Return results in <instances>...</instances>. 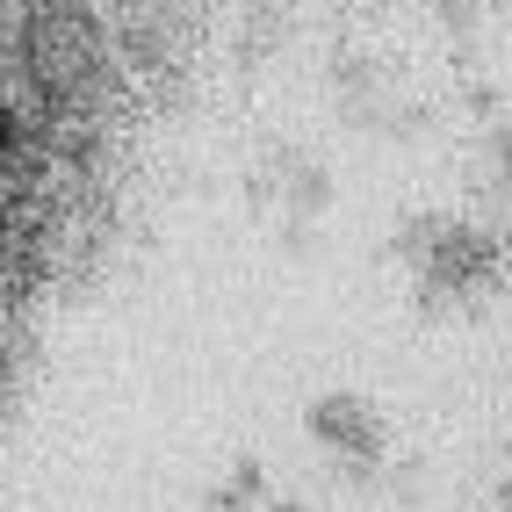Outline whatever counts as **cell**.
I'll return each mask as SVG.
<instances>
[{
  "mask_svg": "<svg viewBox=\"0 0 512 512\" xmlns=\"http://www.w3.org/2000/svg\"><path fill=\"white\" fill-rule=\"evenodd\" d=\"M22 58H29V73H37L44 94L80 101L109 73V37L80 8H65V0H37V22L22 29Z\"/></svg>",
  "mask_w": 512,
  "mask_h": 512,
  "instance_id": "cell-1",
  "label": "cell"
},
{
  "mask_svg": "<svg viewBox=\"0 0 512 512\" xmlns=\"http://www.w3.org/2000/svg\"><path fill=\"white\" fill-rule=\"evenodd\" d=\"M498 275V246L491 238H476V231H448L433 246V282L440 289H476V282H491Z\"/></svg>",
  "mask_w": 512,
  "mask_h": 512,
  "instance_id": "cell-2",
  "label": "cell"
},
{
  "mask_svg": "<svg viewBox=\"0 0 512 512\" xmlns=\"http://www.w3.org/2000/svg\"><path fill=\"white\" fill-rule=\"evenodd\" d=\"M29 145V123H22V109L8 94H0V166H15V152Z\"/></svg>",
  "mask_w": 512,
  "mask_h": 512,
  "instance_id": "cell-3",
  "label": "cell"
},
{
  "mask_svg": "<svg viewBox=\"0 0 512 512\" xmlns=\"http://www.w3.org/2000/svg\"><path fill=\"white\" fill-rule=\"evenodd\" d=\"M505 260H512V246H505Z\"/></svg>",
  "mask_w": 512,
  "mask_h": 512,
  "instance_id": "cell-4",
  "label": "cell"
},
{
  "mask_svg": "<svg viewBox=\"0 0 512 512\" xmlns=\"http://www.w3.org/2000/svg\"><path fill=\"white\" fill-rule=\"evenodd\" d=\"M29 8H37V0H29Z\"/></svg>",
  "mask_w": 512,
  "mask_h": 512,
  "instance_id": "cell-5",
  "label": "cell"
}]
</instances>
